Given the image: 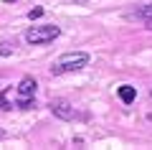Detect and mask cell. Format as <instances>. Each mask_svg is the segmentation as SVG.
<instances>
[{
    "instance_id": "3",
    "label": "cell",
    "mask_w": 152,
    "mask_h": 150,
    "mask_svg": "<svg viewBox=\"0 0 152 150\" xmlns=\"http://www.w3.org/2000/svg\"><path fill=\"white\" fill-rule=\"evenodd\" d=\"M61 36L58 26H31L26 31V41L33 43V46H43V43H51Z\"/></svg>"
},
{
    "instance_id": "4",
    "label": "cell",
    "mask_w": 152,
    "mask_h": 150,
    "mask_svg": "<svg viewBox=\"0 0 152 150\" xmlns=\"http://www.w3.org/2000/svg\"><path fill=\"white\" fill-rule=\"evenodd\" d=\"M48 109H51L58 120H64V122H71V120L76 117V109H74V104H71L69 99H51V102H48Z\"/></svg>"
},
{
    "instance_id": "5",
    "label": "cell",
    "mask_w": 152,
    "mask_h": 150,
    "mask_svg": "<svg viewBox=\"0 0 152 150\" xmlns=\"http://www.w3.org/2000/svg\"><path fill=\"white\" fill-rule=\"evenodd\" d=\"M117 94H119V99L124 104H132L137 99V89H134V86H129V84H122L119 89H117Z\"/></svg>"
},
{
    "instance_id": "11",
    "label": "cell",
    "mask_w": 152,
    "mask_h": 150,
    "mask_svg": "<svg viewBox=\"0 0 152 150\" xmlns=\"http://www.w3.org/2000/svg\"><path fill=\"white\" fill-rule=\"evenodd\" d=\"M3 137H5V132H3V130H0V140H3Z\"/></svg>"
},
{
    "instance_id": "8",
    "label": "cell",
    "mask_w": 152,
    "mask_h": 150,
    "mask_svg": "<svg viewBox=\"0 0 152 150\" xmlns=\"http://www.w3.org/2000/svg\"><path fill=\"white\" fill-rule=\"evenodd\" d=\"M43 16V8H31V10H28V18H31V21H36V18H41Z\"/></svg>"
},
{
    "instance_id": "12",
    "label": "cell",
    "mask_w": 152,
    "mask_h": 150,
    "mask_svg": "<svg viewBox=\"0 0 152 150\" xmlns=\"http://www.w3.org/2000/svg\"><path fill=\"white\" fill-rule=\"evenodd\" d=\"M74 3H86V0H74Z\"/></svg>"
},
{
    "instance_id": "1",
    "label": "cell",
    "mask_w": 152,
    "mask_h": 150,
    "mask_svg": "<svg viewBox=\"0 0 152 150\" xmlns=\"http://www.w3.org/2000/svg\"><path fill=\"white\" fill-rule=\"evenodd\" d=\"M84 66H89V54L86 51H69V54H61L58 59L51 66V76H61V74H74V71H81Z\"/></svg>"
},
{
    "instance_id": "6",
    "label": "cell",
    "mask_w": 152,
    "mask_h": 150,
    "mask_svg": "<svg viewBox=\"0 0 152 150\" xmlns=\"http://www.w3.org/2000/svg\"><path fill=\"white\" fill-rule=\"evenodd\" d=\"M127 18H129V21H147V18H152V5H142V8H137V10L127 13Z\"/></svg>"
},
{
    "instance_id": "2",
    "label": "cell",
    "mask_w": 152,
    "mask_h": 150,
    "mask_svg": "<svg viewBox=\"0 0 152 150\" xmlns=\"http://www.w3.org/2000/svg\"><path fill=\"white\" fill-rule=\"evenodd\" d=\"M36 79L23 76L20 84L15 86V109H33L36 107Z\"/></svg>"
},
{
    "instance_id": "10",
    "label": "cell",
    "mask_w": 152,
    "mask_h": 150,
    "mask_svg": "<svg viewBox=\"0 0 152 150\" xmlns=\"http://www.w3.org/2000/svg\"><path fill=\"white\" fill-rule=\"evenodd\" d=\"M3 3H18V0H3Z\"/></svg>"
},
{
    "instance_id": "9",
    "label": "cell",
    "mask_w": 152,
    "mask_h": 150,
    "mask_svg": "<svg viewBox=\"0 0 152 150\" xmlns=\"http://www.w3.org/2000/svg\"><path fill=\"white\" fill-rule=\"evenodd\" d=\"M142 23H145V28H150V31H152V18H147V21H142Z\"/></svg>"
},
{
    "instance_id": "7",
    "label": "cell",
    "mask_w": 152,
    "mask_h": 150,
    "mask_svg": "<svg viewBox=\"0 0 152 150\" xmlns=\"http://www.w3.org/2000/svg\"><path fill=\"white\" fill-rule=\"evenodd\" d=\"M10 54H15V41H3L0 43V56H10Z\"/></svg>"
}]
</instances>
